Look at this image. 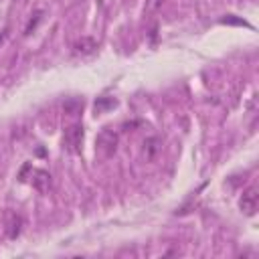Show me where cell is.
Instances as JSON below:
<instances>
[{
	"label": "cell",
	"mask_w": 259,
	"mask_h": 259,
	"mask_svg": "<svg viewBox=\"0 0 259 259\" xmlns=\"http://www.w3.org/2000/svg\"><path fill=\"white\" fill-rule=\"evenodd\" d=\"M117 150V134L111 127H103L95 140V152L101 158H111Z\"/></svg>",
	"instance_id": "6da1fadb"
},
{
	"label": "cell",
	"mask_w": 259,
	"mask_h": 259,
	"mask_svg": "<svg viewBox=\"0 0 259 259\" xmlns=\"http://www.w3.org/2000/svg\"><path fill=\"white\" fill-rule=\"evenodd\" d=\"M83 125L81 123H71L65 127V134H63V148L71 154H79L81 152V144H83Z\"/></svg>",
	"instance_id": "7a4b0ae2"
},
{
	"label": "cell",
	"mask_w": 259,
	"mask_h": 259,
	"mask_svg": "<svg viewBox=\"0 0 259 259\" xmlns=\"http://www.w3.org/2000/svg\"><path fill=\"white\" fill-rule=\"evenodd\" d=\"M257 204H259V194H257V188H247L243 194H241V200H239V208L243 214L247 217H253L255 210H257Z\"/></svg>",
	"instance_id": "3957f363"
},
{
	"label": "cell",
	"mask_w": 259,
	"mask_h": 259,
	"mask_svg": "<svg viewBox=\"0 0 259 259\" xmlns=\"http://www.w3.org/2000/svg\"><path fill=\"white\" fill-rule=\"evenodd\" d=\"M97 51V42H95V38H91V36H81L75 45H73V53L75 55H81V57H89V55H93Z\"/></svg>",
	"instance_id": "277c9868"
},
{
	"label": "cell",
	"mask_w": 259,
	"mask_h": 259,
	"mask_svg": "<svg viewBox=\"0 0 259 259\" xmlns=\"http://www.w3.org/2000/svg\"><path fill=\"white\" fill-rule=\"evenodd\" d=\"M22 233V219L14 212H6V237L16 239Z\"/></svg>",
	"instance_id": "5b68a950"
},
{
	"label": "cell",
	"mask_w": 259,
	"mask_h": 259,
	"mask_svg": "<svg viewBox=\"0 0 259 259\" xmlns=\"http://www.w3.org/2000/svg\"><path fill=\"white\" fill-rule=\"evenodd\" d=\"M30 184H32L38 192H47L49 186H51V174H49L47 170H32Z\"/></svg>",
	"instance_id": "8992f818"
},
{
	"label": "cell",
	"mask_w": 259,
	"mask_h": 259,
	"mask_svg": "<svg viewBox=\"0 0 259 259\" xmlns=\"http://www.w3.org/2000/svg\"><path fill=\"white\" fill-rule=\"evenodd\" d=\"M40 14H42V12H34V18H30V22L26 24V28H24V34H30V32L36 28V24H38V20H40Z\"/></svg>",
	"instance_id": "52a82bcc"
},
{
	"label": "cell",
	"mask_w": 259,
	"mask_h": 259,
	"mask_svg": "<svg viewBox=\"0 0 259 259\" xmlns=\"http://www.w3.org/2000/svg\"><path fill=\"white\" fill-rule=\"evenodd\" d=\"M162 2H164V0H150V2H148V10H154V8H158Z\"/></svg>",
	"instance_id": "ba28073f"
}]
</instances>
